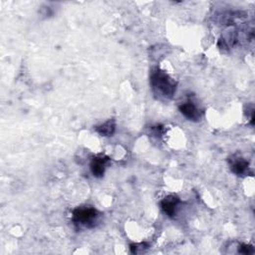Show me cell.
<instances>
[{
  "mask_svg": "<svg viewBox=\"0 0 255 255\" xmlns=\"http://www.w3.org/2000/svg\"><path fill=\"white\" fill-rule=\"evenodd\" d=\"M151 85L154 92L161 93L168 98L173 97L177 89V83L161 69L153 70L151 74Z\"/></svg>",
  "mask_w": 255,
  "mask_h": 255,
  "instance_id": "6da1fadb",
  "label": "cell"
},
{
  "mask_svg": "<svg viewBox=\"0 0 255 255\" xmlns=\"http://www.w3.org/2000/svg\"><path fill=\"white\" fill-rule=\"evenodd\" d=\"M98 217V212L95 208L85 206V207H77L72 212V218L76 225L85 226L87 228L92 227L95 220Z\"/></svg>",
  "mask_w": 255,
  "mask_h": 255,
  "instance_id": "7a4b0ae2",
  "label": "cell"
},
{
  "mask_svg": "<svg viewBox=\"0 0 255 255\" xmlns=\"http://www.w3.org/2000/svg\"><path fill=\"white\" fill-rule=\"evenodd\" d=\"M109 157L106 155L95 156L91 162V172L95 178H102L105 174L106 167L109 163Z\"/></svg>",
  "mask_w": 255,
  "mask_h": 255,
  "instance_id": "3957f363",
  "label": "cell"
},
{
  "mask_svg": "<svg viewBox=\"0 0 255 255\" xmlns=\"http://www.w3.org/2000/svg\"><path fill=\"white\" fill-rule=\"evenodd\" d=\"M180 113L187 118L190 121H199L202 118V111L193 103V102H186L179 106Z\"/></svg>",
  "mask_w": 255,
  "mask_h": 255,
  "instance_id": "277c9868",
  "label": "cell"
},
{
  "mask_svg": "<svg viewBox=\"0 0 255 255\" xmlns=\"http://www.w3.org/2000/svg\"><path fill=\"white\" fill-rule=\"evenodd\" d=\"M179 200L176 196H169L161 202V207L163 211L170 217H174L177 213Z\"/></svg>",
  "mask_w": 255,
  "mask_h": 255,
  "instance_id": "5b68a950",
  "label": "cell"
},
{
  "mask_svg": "<svg viewBox=\"0 0 255 255\" xmlns=\"http://www.w3.org/2000/svg\"><path fill=\"white\" fill-rule=\"evenodd\" d=\"M230 169L231 171L237 175V176H243L247 173L248 170V163L245 161L244 158H236V159H232L231 161V165H230Z\"/></svg>",
  "mask_w": 255,
  "mask_h": 255,
  "instance_id": "8992f818",
  "label": "cell"
},
{
  "mask_svg": "<svg viewBox=\"0 0 255 255\" xmlns=\"http://www.w3.org/2000/svg\"><path fill=\"white\" fill-rule=\"evenodd\" d=\"M95 130H96V132L99 133L103 137H111L115 133L116 124L113 120H110L99 127H96Z\"/></svg>",
  "mask_w": 255,
  "mask_h": 255,
  "instance_id": "52a82bcc",
  "label": "cell"
},
{
  "mask_svg": "<svg viewBox=\"0 0 255 255\" xmlns=\"http://www.w3.org/2000/svg\"><path fill=\"white\" fill-rule=\"evenodd\" d=\"M238 251H239V253H242V254H251V253H253V248L250 245L242 244L241 247L238 248Z\"/></svg>",
  "mask_w": 255,
  "mask_h": 255,
  "instance_id": "ba28073f",
  "label": "cell"
}]
</instances>
